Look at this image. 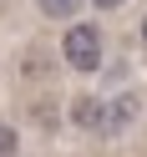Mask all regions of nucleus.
<instances>
[{
  "label": "nucleus",
  "instance_id": "obj_1",
  "mask_svg": "<svg viewBox=\"0 0 147 157\" xmlns=\"http://www.w3.org/2000/svg\"><path fill=\"white\" fill-rule=\"evenodd\" d=\"M61 56L76 66V71H96V66H102V31H96L91 21L71 25L66 41H61Z\"/></svg>",
  "mask_w": 147,
  "mask_h": 157
},
{
  "label": "nucleus",
  "instance_id": "obj_2",
  "mask_svg": "<svg viewBox=\"0 0 147 157\" xmlns=\"http://www.w3.org/2000/svg\"><path fill=\"white\" fill-rule=\"evenodd\" d=\"M132 117H137V96H117V101L102 112V132H106V137L127 132V127H132Z\"/></svg>",
  "mask_w": 147,
  "mask_h": 157
},
{
  "label": "nucleus",
  "instance_id": "obj_3",
  "mask_svg": "<svg viewBox=\"0 0 147 157\" xmlns=\"http://www.w3.org/2000/svg\"><path fill=\"white\" fill-rule=\"evenodd\" d=\"M102 112H106V106L96 101V96H76V101H71V122L81 127V132H102Z\"/></svg>",
  "mask_w": 147,
  "mask_h": 157
},
{
  "label": "nucleus",
  "instance_id": "obj_4",
  "mask_svg": "<svg viewBox=\"0 0 147 157\" xmlns=\"http://www.w3.org/2000/svg\"><path fill=\"white\" fill-rule=\"evenodd\" d=\"M41 5V15H51V21H71L76 10H81V0H36Z\"/></svg>",
  "mask_w": 147,
  "mask_h": 157
},
{
  "label": "nucleus",
  "instance_id": "obj_5",
  "mask_svg": "<svg viewBox=\"0 0 147 157\" xmlns=\"http://www.w3.org/2000/svg\"><path fill=\"white\" fill-rule=\"evenodd\" d=\"M15 147H21L15 127H5V122H0V157H15Z\"/></svg>",
  "mask_w": 147,
  "mask_h": 157
},
{
  "label": "nucleus",
  "instance_id": "obj_6",
  "mask_svg": "<svg viewBox=\"0 0 147 157\" xmlns=\"http://www.w3.org/2000/svg\"><path fill=\"white\" fill-rule=\"evenodd\" d=\"M91 5H102V10H112V5H127V0H91Z\"/></svg>",
  "mask_w": 147,
  "mask_h": 157
},
{
  "label": "nucleus",
  "instance_id": "obj_7",
  "mask_svg": "<svg viewBox=\"0 0 147 157\" xmlns=\"http://www.w3.org/2000/svg\"><path fill=\"white\" fill-rule=\"evenodd\" d=\"M142 41H147V15H142Z\"/></svg>",
  "mask_w": 147,
  "mask_h": 157
}]
</instances>
